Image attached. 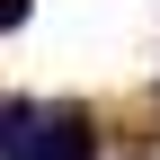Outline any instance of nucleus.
Segmentation results:
<instances>
[{
	"mask_svg": "<svg viewBox=\"0 0 160 160\" xmlns=\"http://www.w3.org/2000/svg\"><path fill=\"white\" fill-rule=\"evenodd\" d=\"M89 116L80 107H0V160H89Z\"/></svg>",
	"mask_w": 160,
	"mask_h": 160,
	"instance_id": "obj_1",
	"label": "nucleus"
},
{
	"mask_svg": "<svg viewBox=\"0 0 160 160\" xmlns=\"http://www.w3.org/2000/svg\"><path fill=\"white\" fill-rule=\"evenodd\" d=\"M18 18H27V0H0V36H9V27H18Z\"/></svg>",
	"mask_w": 160,
	"mask_h": 160,
	"instance_id": "obj_2",
	"label": "nucleus"
}]
</instances>
